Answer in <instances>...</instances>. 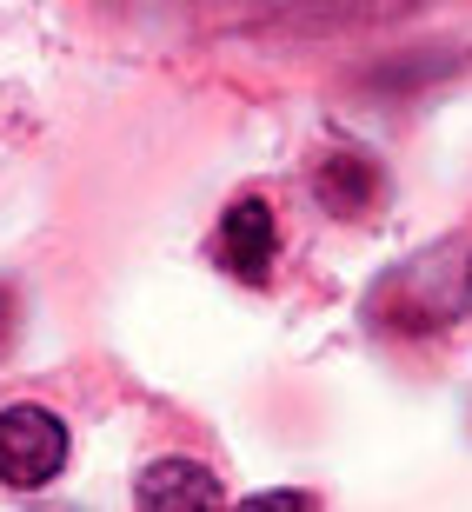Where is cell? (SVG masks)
<instances>
[{"label":"cell","mask_w":472,"mask_h":512,"mask_svg":"<svg viewBox=\"0 0 472 512\" xmlns=\"http://www.w3.org/2000/svg\"><path fill=\"white\" fill-rule=\"evenodd\" d=\"M14 340V286H0V346Z\"/></svg>","instance_id":"obj_8"},{"label":"cell","mask_w":472,"mask_h":512,"mask_svg":"<svg viewBox=\"0 0 472 512\" xmlns=\"http://www.w3.org/2000/svg\"><path fill=\"white\" fill-rule=\"evenodd\" d=\"M366 313H373L379 326H393V333H439V326L466 320L472 313V247L446 240V247L393 266V273L373 286Z\"/></svg>","instance_id":"obj_1"},{"label":"cell","mask_w":472,"mask_h":512,"mask_svg":"<svg viewBox=\"0 0 472 512\" xmlns=\"http://www.w3.org/2000/svg\"><path fill=\"white\" fill-rule=\"evenodd\" d=\"M413 7H426V0H306V20H399L413 14Z\"/></svg>","instance_id":"obj_6"},{"label":"cell","mask_w":472,"mask_h":512,"mask_svg":"<svg viewBox=\"0 0 472 512\" xmlns=\"http://www.w3.org/2000/svg\"><path fill=\"white\" fill-rule=\"evenodd\" d=\"M253 506H293L300 512V506H313V493H253Z\"/></svg>","instance_id":"obj_7"},{"label":"cell","mask_w":472,"mask_h":512,"mask_svg":"<svg viewBox=\"0 0 472 512\" xmlns=\"http://www.w3.org/2000/svg\"><path fill=\"white\" fill-rule=\"evenodd\" d=\"M313 193H320V207L333 213V220H366V213L379 207V193H386V180H379V167L366 160V153H326L320 167H313Z\"/></svg>","instance_id":"obj_4"},{"label":"cell","mask_w":472,"mask_h":512,"mask_svg":"<svg viewBox=\"0 0 472 512\" xmlns=\"http://www.w3.org/2000/svg\"><path fill=\"white\" fill-rule=\"evenodd\" d=\"M213 253H220V266H227L233 280H246V286H260L266 273H273L280 220H273V207H266L260 193H246V200L227 207V220H220V233H213Z\"/></svg>","instance_id":"obj_3"},{"label":"cell","mask_w":472,"mask_h":512,"mask_svg":"<svg viewBox=\"0 0 472 512\" xmlns=\"http://www.w3.org/2000/svg\"><path fill=\"white\" fill-rule=\"evenodd\" d=\"M67 466V426L47 406H7L0 413V486L34 493Z\"/></svg>","instance_id":"obj_2"},{"label":"cell","mask_w":472,"mask_h":512,"mask_svg":"<svg viewBox=\"0 0 472 512\" xmlns=\"http://www.w3.org/2000/svg\"><path fill=\"white\" fill-rule=\"evenodd\" d=\"M133 499L153 512H200V506H220L227 493L200 459H153L147 473L133 479Z\"/></svg>","instance_id":"obj_5"}]
</instances>
